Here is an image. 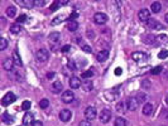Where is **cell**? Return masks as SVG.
Returning <instances> with one entry per match:
<instances>
[{"instance_id":"f35d334b","label":"cell","mask_w":168,"mask_h":126,"mask_svg":"<svg viewBox=\"0 0 168 126\" xmlns=\"http://www.w3.org/2000/svg\"><path fill=\"white\" fill-rule=\"evenodd\" d=\"M44 4H46V1H43V0H35V1H34L35 7H43Z\"/></svg>"},{"instance_id":"7dc6e473","label":"cell","mask_w":168,"mask_h":126,"mask_svg":"<svg viewBox=\"0 0 168 126\" xmlns=\"http://www.w3.org/2000/svg\"><path fill=\"white\" fill-rule=\"evenodd\" d=\"M31 126H43V124H42L40 121H38V120H34V122Z\"/></svg>"},{"instance_id":"ee69618b","label":"cell","mask_w":168,"mask_h":126,"mask_svg":"<svg viewBox=\"0 0 168 126\" xmlns=\"http://www.w3.org/2000/svg\"><path fill=\"white\" fill-rule=\"evenodd\" d=\"M59 7V3L58 1H56L55 4H53L52 5V7H51V11H55V10H57V8Z\"/></svg>"},{"instance_id":"d4e9b609","label":"cell","mask_w":168,"mask_h":126,"mask_svg":"<svg viewBox=\"0 0 168 126\" xmlns=\"http://www.w3.org/2000/svg\"><path fill=\"white\" fill-rule=\"evenodd\" d=\"M82 86H83V89H85V91H91L92 89V82L90 80H85V82L82 83Z\"/></svg>"},{"instance_id":"7c38bea8","label":"cell","mask_w":168,"mask_h":126,"mask_svg":"<svg viewBox=\"0 0 168 126\" xmlns=\"http://www.w3.org/2000/svg\"><path fill=\"white\" fill-rule=\"evenodd\" d=\"M48 39H50V42L52 44H57V43H59V40H61V34H59L58 32H53V33L50 34Z\"/></svg>"},{"instance_id":"2e32d148","label":"cell","mask_w":168,"mask_h":126,"mask_svg":"<svg viewBox=\"0 0 168 126\" xmlns=\"http://www.w3.org/2000/svg\"><path fill=\"white\" fill-rule=\"evenodd\" d=\"M62 88H63V86H62V83L59 82V81H56V82L52 85V87H51V89H52L53 93H59V92L62 91Z\"/></svg>"},{"instance_id":"d590c367","label":"cell","mask_w":168,"mask_h":126,"mask_svg":"<svg viewBox=\"0 0 168 126\" xmlns=\"http://www.w3.org/2000/svg\"><path fill=\"white\" fill-rule=\"evenodd\" d=\"M116 110H118V112H122V113H124V112H125V110H124V104H123V102L118 104V106H116Z\"/></svg>"},{"instance_id":"c3c4849f","label":"cell","mask_w":168,"mask_h":126,"mask_svg":"<svg viewBox=\"0 0 168 126\" xmlns=\"http://www.w3.org/2000/svg\"><path fill=\"white\" fill-rule=\"evenodd\" d=\"M122 72H123L122 68H116V69H115V75L119 76V75H122Z\"/></svg>"},{"instance_id":"cb8c5ba5","label":"cell","mask_w":168,"mask_h":126,"mask_svg":"<svg viewBox=\"0 0 168 126\" xmlns=\"http://www.w3.org/2000/svg\"><path fill=\"white\" fill-rule=\"evenodd\" d=\"M20 31H22V28H20V25L19 24H13V25L10 27V32L13 33V34H18V33H20Z\"/></svg>"},{"instance_id":"f907efd6","label":"cell","mask_w":168,"mask_h":126,"mask_svg":"<svg viewBox=\"0 0 168 126\" xmlns=\"http://www.w3.org/2000/svg\"><path fill=\"white\" fill-rule=\"evenodd\" d=\"M58 3H59V5H66L68 1H66V0H62V1H58Z\"/></svg>"},{"instance_id":"ba28073f","label":"cell","mask_w":168,"mask_h":126,"mask_svg":"<svg viewBox=\"0 0 168 126\" xmlns=\"http://www.w3.org/2000/svg\"><path fill=\"white\" fill-rule=\"evenodd\" d=\"M62 102H64V104H71L72 101L75 100V95H74V92L72 91H64L63 93H62Z\"/></svg>"},{"instance_id":"8fae6325","label":"cell","mask_w":168,"mask_h":126,"mask_svg":"<svg viewBox=\"0 0 168 126\" xmlns=\"http://www.w3.org/2000/svg\"><path fill=\"white\" fill-rule=\"evenodd\" d=\"M80 86H82V83H81V80L79 78V77H71L70 78V87L71 88H74V89H77V88H80Z\"/></svg>"},{"instance_id":"5b68a950","label":"cell","mask_w":168,"mask_h":126,"mask_svg":"<svg viewBox=\"0 0 168 126\" xmlns=\"http://www.w3.org/2000/svg\"><path fill=\"white\" fill-rule=\"evenodd\" d=\"M15 100H16V96H15L13 92H8L7 95L4 96L2 104H3V106H9L10 104H13Z\"/></svg>"},{"instance_id":"60d3db41","label":"cell","mask_w":168,"mask_h":126,"mask_svg":"<svg viewBox=\"0 0 168 126\" xmlns=\"http://www.w3.org/2000/svg\"><path fill=\"white\" fill-rule=\"evenodd\" d=\"M68 67H70V69H72V71H75V69H76V66H75V62H74V61H68Z\"/></svg>"},{"instance_id":"f1b7e54d","label":"cell","mask_w":168,"mask_h":126,"mask_svg":"<svg viewBox=\"0 0 168 126\" xmlns=\"http://www.w3.org/2000/svg\"><path fill=\"white\" fill-rule=\"evenodd\" d=\"M92 76H94V71L92 69H88L86 72H83L81 77H82V78H85V80H88V78H91Z\"/></svg>"},{"instance_id":"ac0fdd59","label":"cell","mask_w":168,"mask_h":126,"mask_svg":"<svg viewBox=\"0 0 168 126\" xmlns=\"http://www.w3.org/2000/svg\"><path fill=\"white\" fill-rule=\"evenodd\" d=\"M3 122L7 124V125H11L14 122V119L11 115H9L8 112H5V113H3Z\"/></svg>"},{"instance_id":"4fadbf2b","label":"cell","mask_w":168,"mask_h":126,"mask_svg":"<svg viewBox=\"0 0 168 126\" xmlns=\"http://www.w3.org/2000/svg\"><path fill=\"white\" fill-rule=\"evenodd\" d=\"M33 122H34V120H33V113L27 112L26 115H24V117H23V125L29 126V125H32Z\"/></svg>"},{"instance_id":"4dcf8cb0","label":"cell","mask_w":168,"mask_h":126,"mask_svg":"<svg viewBox=\"0 0 168 126\" xmlns=\"http://www.w3.org/2000/svg\"><path fill=\"white\" fill-rule=\"evenodd\" d=\"M39 106H40V109H47V107L50 106V101H48L47 98L40 100V101H39Z\"/></svg>"},{"instance_id":"7a4b0ae2","label":"cell","mask_w":168,"mask_h":126,"mask_svg":"<svg viewBox=\"0 0 168 126\" xmlns=\"http://www.w3.org/2000/svg\"><path fill=\"white\" fill-rule=\"evenodd\" d=\"M48 58H50V52H48L46 48H42L37 52V61L38 62H47Z\"/></svg>"},{"instance_id":"ab89813d","label":"cell","mask_w":168,"mask_h":126,"mask_svg":"<svg viewBox=\"0 0 168 126\" xmlns=\"http://www.w3.org/2000/svg\"><path fill=\"white\" fill-rule=\"evenodd\" d=\"M79 126H92V125H91V122H90V121H87V120H83V121L80 122Z\"/></svg>"},{"instance_id":"836d02e7","label":"cell","mask_w":168,"mask_h":126,"mask_svg":"<svg viewBox=\"0 0 168 126\" xmlns=\"http://www.w3.org/2000/svg\"><path fill=\"white\" fill-rule=\"evenodd\" d=\"M138 101H139V104L140 102H146L147 101V95L146 93H139L138 95Z\"/></svg>"},{"instance_id":"484cf974","label":"cell","mask_w":168,"mask_h":126,"mask_svg":"<svg viewBox=\"0 0 168 126\" xmlns=\"http://www.w3.org/2000/svg\"><path fill=\"white\" fill-rule=\"evenodd\" d=\"M13 61H14V63L18 66V67H22V61H20V57L18 56V53L16 52H14V54H13Z\"/></svg>"},{"instance_id":"bcb514c9","label":"cell","mask_w":168,"mask_h":126,"mask_svg":"<svg viewBox=\"0 0 168 126\" xmlns=\"http://www.w3.org/2000/svg\"><path fill=\"white\" fill-rule=\"evenodd\" d=\"M70 48H71V47H70L68 44H66V45L62 47V49H61V51H62L63 53H66V52H68V51H70Z\"/></svg>"},{"instance_id":"816d5d0a","label":"cell","mask_w":168,"mask_h":126,"mask_svg":"<svg viewBox=\"0 0 168 126\" xmlns=\"http://www.w3.org/2000/svg\"><path fill=\"white\" fill-rule=\"evenodd\" d=\"M164 19H166V22H167V24H168V13L166 14V16H164Z\"/></svg>"},{"instance_id":"8992f818","label":"cell","mask_w":168,"mask_h":126,"mask_svg":"<svg viewBox=\"0 0 168 126\" xmlns=\"http://www.w3.org/2000/svg\"><path fill=\"white\" fill-rule=\"evenodd\" d=\"M138 106H139V101H138V98L135 97H129L127 100V107L128 110L130 111H135L138 109Z\"/></svg>"},{"instance_id":"f546056e","label":"cell","mask_w":168,"mask_h":126,"mask_svg":"<svg viewBox=\"0 0 168 126\" xmlns=\"http://www.w3.org/2000/svg\"><path fill=\"white\" fill-rule=\"evenodd\" d=\"M7 47H8V40L5 38H0V49L4 51L7 49Z\"/></svg>"},{"instance_id":"e575fe53","label":"cell","mask_w":168,"mask_h":126,"mask_svg":"<svg viewBox=\"0 0 168 126\" xmlns=\"http://www.w3.org/2000/svg\"><path fill=\"white\" fill-rule=\"evenodd\" d=\"M158 57H159L160 59H164V58H167V57H168V51H166V49L160 51V52H159V54H158Z\"/></svg>"},{"instance_id":"ffe728a7","label":"cell","mask_w":168,"mask_h":126,"mask_svg":"<svg viewBox=\"0 0 168 126\" xmlns=\"http://www.w3.org/2000/svg\"><path fill=\"white\" fill-rule=\"evenodd\" d=\"M153 112V105L151 104V102H148V104H146L144 105V107H143V113L144 115H151V113Z\"/></svg>"},{"instance_id":"f6af8a7d","label":"cell","mask_w":168,"mask_h":126,"mask_svg":"<svg viewBox=\"0 0 168 126\" xmlns=\"http://www.w3.org/2000/svg\"><path fill=\"white\" fill-rule=\"evenodd\" d=\"M82 49L85 51V52H87V53H91V51H92V49H91V47H88V45H83V47H82Z\"/></svg>"},{"instance_id":"603a6c76","label":"cell","mask_w":168,"mask_h":126,"mask_svg":"<svg viewBox=\"0 0 168 126\" xmlns=\"http://www.w3.org/2000/svg\"><path fill=\"white\" fill-rule=\"evenodd\" d=\"M15 14H16V8H15V7H9V8L7 9V15H8L9 18H14Z\"/></svg>"},{"instance_id":"f5cc1de1","label":"cell","mask_w":168,"mask_h":126,"mask_svg":"<svg viewBox=\"0 0 168 126\" xmlns=\"http://www.w3.org/2000/svg\"><path fill=\"white\" fill-rule=\"evenodd\" d=\"M166 102H167V105H168V95L166 96Z\"/></svg>"},{"instance_id":"30bf717a","label":"cell","mask_w":168,"mask_h":126,"mask_svg":"<svg viewBox=\"0 0 168 126\" xmlns=\"http://www.w3.org/2000/svg\"><path fill=\"white\" fill-rule=\"evenodd\" d=\"M71 117H72V112L70 110L64 109V110H62L61 112H59V119H61V121H63V122L70 121Z\"/></svg>"},{"instance_id":"74e56055","label":"cell","mask_w":168,"mask_h":126,"mask_svg":"<svg viewBox=\"0 0 168 126\" xmlns=\"http://www.w3.org/2000/svg\"><path fill=\"white\" fill-rule=\"evenodd\" d=\"M142 86H143V88H151V82L147 81V80H144L142 82Z\"/></svg>"},{"instance_id":"6da1fadb","label":"cell","mask_w":168,"mask_h":126,"mask_svg":"<svg viewBox=\"0 0 168 126\" xmlns=\"http://www.w3.org/2000/svg\"><path fill=\"white\" fill-rule=\"evenodd\" d=\"M96 115H98V112H96L95 107H92V106L86 107V110H85V119L87 120V121H92V120H95Z\"/></svg>"},{"instance_id":"d6986e66","label":"cell","mask_w":168,"mask_h":126,"mask_svg":"<svg viewBox=\"0 0 168 126\" xmlns=\"http://www.w3.org/2000/svg\"><path fill=\"white\" fill-rule=\"evenodd\" d=\"M77 28H79V23H77L76 20H70L68 24H67V29L70 32H76Z\"/></svg>"},{"instance_id":"277c9868","label":"cell","mask_w":168,"mask_h":126,"mask_svg":"<svg viewBox=\"0 0 168 126\" xmlns=\"http://www.w3.org/2000/svg\"><path fill=\"white\" fill-rule=\"evenodd\" d=\"M138 16H139V20L142 23H147L151 20V11L148 9H142L139 13H138Z\"/></svg>"},{"instance_id":"3957f363","label":"cell","mask_w":168,"mask_h":126,"mask_svg":"<svg viewBox=\"0 0 168 126\" xmlns=\"http://www.w3.org/2000/svg\"><path fill=\"white\" fill-rule=\"evenodd\" d=\"M94 22L98 25H103V24H105L107 22V15L105 13H96L94 15Z\"/></svg>"},{"instance_id":"e0dca14e","label":"cell","mask_w":168,"mask_h":126,"mask_svg":"<svg viewBox=\"0 0 168 126\" xmlns=\"http://www.w3.org/2000/svg\"><path fill=\"white\" fill-rule=\"evenodd\" d=\"M13 64H14L13 58H7L4 61V63H3V67L7 71H11V69H13Z\"/></svg>"},{"instance_id":"db71d44e","label":"cell","mask_w":168,"mask_h":126,"mask_svg":"<svg viewBox=\"0 0 168 126\" xmlns=\"http://www.w3.org/2000/svg\"><path fill=\"white\" fill-rule=\"evenodd\" d=\"M167 119H168V113H167Z\"/></svg>"},{"instance_id":"9a60e30c","label":"cell","mask_w":168,"mask_h":126,"mask_svg":"<svg viewBox=\"0 0 168 126\" xmlns=\"http://www.w3.org/2000/svg\"><path fill=\"white\" fill-rule=\"evenodd\" d=\"M18 4L23 8H33L34 7V1L33 0H18Z\"/></svg>"},{"instance_id":"83f0119b","label":"cell","mask_w":168,"mask_h":126,"mask_svg":"<svg viewBox=\"0 0 168 126\" xmlns=\"http://www.w3.org/2000/svg\"><path fill=\"white\" fill-rule=\"evenodd\" d=\"M63 20H64V15H61V16H56L55 19H53V20L51 22V24H52V25H57V24L62 23Z\"/></svg>"},{"instance_id":"7402d4cb","label":"cell","mask_w":168,"mask_h":126,"mask_svg":"<svg viewBox=\"0 0 168 126\" xmlns=\"http://www.w3.org/2000/svg\"><path fill=\"white\" fill-rule=\"evenodd\" d=\"M151 10L153 11V13H159V11L162 10V5L159 1H154L152 4V7H151Z\"/></svg>"},{"instance_id":"4316f807","label":"cell","mask_w":168,"mask_h":126,"mask_svg":"<svg viewBox=\"0 0 168 126\" xmlns=\"http://www.w3.org/2000/svg\"><path fill=\"white\" fill-rule=\"evenodd\" d=\"M127 120L123 119V117H118L115 120V126H127Z\"/></svg>"},{"instance_id":"9c48e42d","label":"cell","mask_w":168,"mask_h":126,"mask_svg":"<svg viewBox=\"0 0 168 126\" xmlns=\"http://www.w3.org/2000/svg\"><path fill=\"white\" fill-rule=\"evenodd\" d=\"M131 58H133L135 62H144L148 59V56L143 52H134L133 54H131Z\"/></svg>"},{"instance_id":"b9f144b4","label":"cell","mask_w":168,"mask_h":126,"mask_svg":"<svg viewBox=\"0 0 168 126\" xmlns=\"http://www.w3.org/2000/svg\"><path fill=\"white\" fill-rule=\"evenodd\" d=\"M77 16H79V13H77V11H74V13L70 15V20H75Z\"/></svg>"},{"instance_id":"5bb4252c","label":"cell","mask_w":168,"mask_h":126,"mask_svg":"<svg viewBox=\"0 0 168 126\" xmlns=\"http://www.w3.org/2000/svg\"><path fill=\"white\" fill-rule=\"evenodd\" d=\"M98 61L99 62H105L107 58H109V51L107 49H104V51H100L99 52V54H98Z\"/></svg>"},{"instance_id":"44dd1931","label":"cell","mask_w":168,"mask_h":126,"mask_svg":"<svg viewBox=\"0 0 168 126\" xmlns=\"http://www.w3.org/2000/svg\"><path fill=\"white\" fill-rule=\"evenodd\" d=\"M148 24H149V27H151L152 29H164V27L160 23L155 22V20H153V19L149 20V22H148Z\"/></svg>"},{"instance_id":"d6a6232c","label":"cell","mask_w":168,"mask_h":126,"mask_svg":"<svg viewBox=\"0 0 168 126\" xmlns=\"http://www.w3.org/2000/svg\"><path fill=\"white\" fill-rule=\"evenodd\" d=\"M157 40L159 42V43H167V42H168V38H167V35L162 34V35H158V37H157Z\"/></svg>"},{"instance_id":"681fc988","label":"cell","mask_w":168,"mask_h":126,"mask_svg":"<svg viewBox=\"0 0 168 126\" xmlns=\"http://www.w3.org/2000/svg\"><path fill=\"white\" fill-rule=\"evenodd\" d=\"M53 76H55V73H53V72H50V73H48V75H47V77H48V78H50V80L52 78V77H53Z\"/></svg>"},{"instance_id":"8d00e7d4","label":"cell","mask_w":168,"mask_h":126,"mask_svg":"<svg viewBox=\"0 0 168 126\" xmlns=\"http://www.w3.org/2000/svg\"><path fill=\"white\" fill-rule=\"evenodd\" d=\"M16 22H18V24L27 22V16L26 15H19V18H16Z\"/></svg>"},{"instance_id":"1f68e13d","label":"cell","mask_w":168,"mask_h":126,"mask_svg":"<svg viewBox=\"0 0 168 126\" xmlns=\"http://www.w3.org/2000/svg\"><path fill=\"white\" fill-rule=\"evenodd\" d=\"M31 102L29 101H24V102L22 104V110H24V111H28L29 109H31Z\"/></svg>"},{"instance_id":"52a82bcc","label":"cell","mask_w":168,"mask_h":126,"mask_svg":"<svg viewBox=\"0 0 168 126\" xmlns=\"http://www.w3.org/2000/svg\"><path fill=\"white\" fill-rule=\"evenodd\" d=\"M110 119H111V111L110 110L104 109L103 111L100 112V121L103 124H107L110 121Z\"/></svg>"},{"instance_id":"7bdbcfd3","label":"cell","mask_w":168,"mask_h":126,"mask_svg":"<svg viewBox=\"0 0 168 126\" xmlns=\"http://www.w3.org/2000/svg\"><path fill=\"white\" fill-rule=\"evenodd\" d=\"M160 71H162V67H155L154 69H152V75H158Z\"/></svg>"}]
</instances>
